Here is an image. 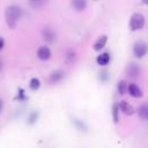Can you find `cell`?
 I'll use <instances>...</instances> for the list:
<instances>
[{
  "label": "cell",
  "mask_w": 148,
  "mask_h": 148,
  "mask_svg": "<svg viewBox=\"0 0 148 148\" xmlns=\"http://www.w3.org/2000/svg\"><path fill=\"white\" fill-rule=\"evenodd\" d=\"M141 2H142L143 5H147V3H148V0H141Z\"/></svg>",
  "instance_id": "obj_18"
},
{
  "label": "cell",
  "mask_w": 148,
  "mask_h": 148,
  "mask_svg": "<svg viewBox=\"0 0 148 148\" xmlns=\"http://www.w3.org/2000/svg\"><path fill=\"white\" fill-rule=\"evenodd\" d=\"M126 91L134 98H139V97H141L143 95L141 88L135 83H127V90Z\"/></svg>",
  "instance_id": "obj_4"
},
{
  "label": "cell",
  "mask_w": 148,
  "mask_h": 148,
  "mask_svg": "<svg viewBox=\"0 0 148 148\" xmlns=\"http://www.w3.org/2000/svg\"><path fill=\"white\" fill-rule=\"evenodd\" d=\"M126 73H127L128 76H131V77H135V76H138V74L140 73V67H139L136 64L132 62V64H130V65L127 66V68H126Z\"/></svg>",
  "instance_id": "obj_9"
},
{
  "label": "cell",
  "mask_w": 148,
  "mask_h": 148,
  "mask_svg": "<svg viewBox=\"0 0 148 148\" xmlns=\"http://www.w3.org/2000/svg\"><path fill=\"white\" fill-rule=\"evenodd\" d=\"M37 57L40 60H49L51 58V50L47 45H42L37 50Z\"/></svg>",
  "instance_id": "obj_5"
},
{
  "label": "cell",
  "mask_w": 148,
  "mask_h": 148,
  "mask_svg": "<svg viewBox=\"0 0 148 148\" xmlns=\"http://www.w3.org/2000/svg\"><path fill=\"white\" fill-rule=\"evenodd\" d=\"M29 88L32 91H37L40 88V81H39V79H37V77L30 79V81H29Z\"/></svg>",
  "instance_id": "obj_14"
},
{
  "label": "cell",
  "mask_w": 148,
  "mask_h": 148,
  "mask_svg": "<svg viewBox=\"0 0 148 148\" xmlns=\"http://www.w3.org/2000/svg\"><path fill=\"white\" fill-rule=\"evenodd\" d=\"M148 47H147V43L145 40H136L134 46H133V53L136 58L141 59L147 54Z\"/></svg>",
  "instance_id": "obj_3"
},
{
  "label": "cell",
  "mask_w": 148,
  "mask_h": 148,
  "mask_svg": "<svg viewBox=\"0 0 148 148\" xmlns=\"http://www.w3.org/2000/svg\"><path fill=\"white\" fill-rule=\"evenodd\" d=\"M3 46H5V39L3 37H0V51L3 49Z\"/></svg>",
  "instance_id": "obj_17"
},
{
  "label": "cell",
  "mask_w": 148,
  "mask_h": 148,
  "mask_svg": "<svg viewBox=\"0 0 148 148\" xmlns=\"http://www.w3.org/2000/svg\"><path fill=\"white\" fill-rule=\"evenodd\" d=\"M106 42H108V36H106V35H102V36H99V37L97 38V40L95 42L94 46H92L94 51H96V52L102 51V49L106 45Z\"/></svg>",
  "instance_id": "obj_7"
},
{
  "label": "cell",
  "mask_w": 148,
  "mask_h": 148,
  "mask_svg": "<svg viewBox=\"0 0 148 148\" xmlns=\"http://www.w3.org/2000/svg\"><path fill=\"white\" fill-rule=\"evenodd\" d=\"M118 108H119V111H121L124 114H126V116H132L134 112H135V110H134V108L130 104V103H127L126 101H120L119 103H118Z\"/></svg>",
  "instance_id": "obj_6"
},
{
  "label": "cell",
  "mask_w": 148,
  "mask_h": 148,
  "mask_svg": "<svg viewBox=\"0 0 148 148\" xmlns=\"http://www.w3.org/2000/svg\"><path fill=\"white\" fill-rule=\"evenodd\" d=\"M72 6L75 10L82 12L87 7V0H72Z\"/></svg>",
  "instance_id": "obj_12"
},
{
  "label": "cell",
  "mask_w": 148,
  "mask_h": 148,
  "mask_svg": "<svg viewBox=\"0 0 148 148\" xmlns=\"http://www.w3.org/2000/svg\"><path fill=\"white\" fill-rule=\"evenodd\" d=\"M43 37H44L45 40L52 43V42L56 39V34H54V31H53L52 29H50V28H45L44 31H43Z\"/></svg>",
  "instance_id": "obj_13"
},
{
  "label": "cell",
  "mask_w": 148,
  "mask_h": 148,
  "mask_svg": "<svg viewBox=\"0 0 148 148\" xmlns=\"http://www.w3.org/2000/svg\"><path fill=\"white\" fill-rule=\"evenodd\" d=\"M119 108H118V104H113L112 105V109H111V113H112V119L114 121V124H117L119 121Z\"/></svg>",
  "instance_id": "obj_15"
},
{
  "label": "cell",
  "mask_w": 148,
  "mask_h": 148,
  "mask_svg": "<svg viewBox=\"0 0 148 148\" xmlns=\"http://www.w3.org/2000/svg\"><path fill=\"white\" fill-rule=\"evenodd\" d=\"M64 75H65V73L62 72V71H60V69H57V71H53L51 74H50V82L51 83H57V82H59L62 77H64Z\"/></svg>",
  "instance_id": "obj_10"
},
{
  "label": "cell",
  "mask_w": 148,
  "mask_h": 148,
  "mask_svg": "<svg viewBox=\"0 0 148 148\" xmlns=\"http://www.w3.org/2000/svg\"><path fill=\"white\" fill-rule=\"evenodd\" d=\"M2 111V101L0 99V112Z\"/></svg>",
  "instance_id": "obj_19"
},
{
  "label": "cell",
  "mask_w": 148,
  "mask_h": 148,
  "mask_svg": "<svg viewBox=\"0 0 148 148\" xmlns=\"http://www.w3.org/2000/svg\"><path fill=\"white\" fill-rule=\"evenodd\" d=\"M145 23H146L145 16L141 13H134L130 18L128 25H130V29L132 31H138L145 27Z\"/></svg>",
  "instance_id": "obj_2"
},
{
  "label": "cell",
  "mask_w": 148,
  "mask_h": 148,
  "mask_svg": "<svg viewBox=\"0 0 148 148\" xmlns=\"http://www.w3.org/2000/svg\"><path fill=\"white\" fill-rule=\"evenodd\" d=\"M32 1H39V0H32Z\"/></svg>",
  "instance_id": "obj_20"
},
{
  "label": "cell",
  "mask_w": 148,
  "mask_h": 148,
  "mask_svg": "<svg viewBox=\"0 0 148 148\" xmlns=\"http://www.w3.org/2000/svg\"><path fill=\"white\" fill-rule=\"evenodd\" d=\"M138 114L142 120H147L148 119V105L146 103L141 104L138 108Z\"/></svg>",
  "instance_id": "obj_11"
},
{
  "label": "cell",
  "mask_w": 148,
  "mask_h": 148,
  "mask_svg": "<svg viewBox=\"0 0 148 148\" xmlns=\"http://www.w3.org/2000/svg\"><path fill=\"white\" fill-rule=\"evenodd\" d=\"M117 90H118V92L120 95H124L126 92V90H127V82L125 80H120L118 82V84H117Z\"/></svg>",
  "instance_id": "obj_16"
},
{
  "label": "cell",
  "mask_w": 148,
  "mask_h": 148,
  "mask_svg": "<svg viewBox=\"0 0 148 148\" xmlns=\"http://www.w3.org/2000/svg\"><path fill=\"white\" fill-rule=\"evenodd\" d=\"M110 60H111V57H110V54L108 52H103V53L98 54L97 58H96V62L99 66H106L110 62Z\"/></svg>",
  "instance_id": "obj_8"
},
{
  "label": "cell",
  "mask_w": 148,
  "mask_h": 148,
  "mask_svg": "<svg viewBox=\"0 0 148 148\" xmlns=\"http://www.w3.org/2000/svg\"><path fill=\"white\" fill-rule=\"evenodd\" d=\"M22 16V9L21 7L16 6V5H10L6 8L5 12V18H6V23L8 25V28L10 29H15L20 18Z\"/></svg>",
  "instance_id": "obj_1"
}]
</instances>
